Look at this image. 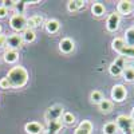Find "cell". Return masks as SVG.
<instances>
[{"label": "cell", "instance_id": "obj_12", "mask_svg": "<svg viewBox=\"0 0 134 134\" xmlns=\"http://www.w3.org/2000/svg\"><path fill=\"white\" fill-rule=\"evenodd\" d=\"M93 131V124L90 121H82L79 126L76 127L74 134H91Z\"/></svg>", "mask_w": 134, "mask_h": 134}, {"label": "cell", "instance_id": "obj_22", "mask_svg": "<svg viewBox=\"0 0 134 134\" xmlns=\"http://www.w3.org/2000/svg\"><path fill=\"white\" fill-rule=\"evenodd\" d=\"M124 40H125V43L127 44V46H134V27L126 30Z\"/></svg>", "mask_w": 134, "mask_h": 134}, {"label": "cell", "instance_id": "obj_8", "mask_svg": "<svg viewBox=\"0 0 134 134\" xmlns=\"http://www.w3.org/2000/svg\"><path fill=\"white\" fill-rule=\"evenodd\" d=\"M106 28L109 32H115L119 28V15L117 12H113L106 21Z\"/></svg>", "mask_w": 134, "mask_h": 134}, {"label": "cell", "instance_id": "obj_27", "mask_svg": "<svg viewBox=\"0 0 134 134\" xmlns=\"http://www.w3.org/2000/svg\"><path fill=\"white\" fill-rule=\"evenodd\" d=\"M26 5H27V2H15V5H14L15 14L16 15H23L24 11H26Z\"/></svg>", "mask_w": 134, "mask_h": 134}, {"label": "cell", "instance_id": "obj_29", "mask_svg": "<svg viewBox=\"0 0 134 134\" xmlns=\"http://www.w3.org/2000/svg\"><path fill=\"white\" fill-rule=\"evenodd\" d=\"M0 88H3V90L9 88V83L7 81V78H2V79H0Z\"/></svg>", "mask_w": 134, "mask_h": 134}, {"label": "cell", "instance_id": "obj_36", "mask_svg": "<svg viewBox=\"0 0 134 134\" xmlns=\"http://www.w3.org/2000/svg\"><path fill=\"white\" fill-rule=\"evenodd\" d=\"M124 134H134V131H129V133H124Z\"/></svg>", "mask_w": 134, "mask_h": 134}, {"label": "cell", "instance_id": "obj_5", "mask_svg": "<svg viewBox=\"0 0 134 134\" xmlns=\"http://www.w3.org/2000/svg\"><path fill=\"white\" fill-rule=\"evenodd\" d=\"M63 113H64V111H63V107L60 105H54V106L47 109L46 114H44V118H46L47 122H50V121H58V119L62 118Z\"/></svg>", "mask_w": 134, "mask_h": 134}, {"label": "cell", "instance_id": "obj_2", "mask_svg": "<svg viewBox=\"0 0 134 134\" xmlns=\"http://www.w3.org/2000/svg\"><path fill=\"white\" fill-rule=\"evenodd\" d=\"M9 27L16 32H23L27 28V19L24 18V15L14 14L9 19Z\"/></svg>", "mask_w": 134, "mask_h": 134}, {"label": "cell", "instance_id": "obj_4", "mask_svg": "<svg viewBox=\"0 0 134 134\" xmlns=\"http://www.w3.org/2000/svg\"><path fill=\"white\" fill-rule=\"evenodd\" d=\"M125 67H126V60H125V58L118 57L113 63L110 64L109 71H110V74L113 75V76H119V75H122V72H124Z\"/></svg>", "mask_w": 134, "mask_h": 134}, {"label": "cell", "instance_id": "obj_34", "mask_svg": "<svg viewBox=\"0 0 134 134\" xmlns=\"http://www.w3.org/2000/svg\"><path fill=\"white\" fill-rule=\"evenodd\" d=\"M131 9H133V12H134V2L131 3Z\"/></svg>", "mask_w": 134, "mask_h": 134}, {"label": "cell", "instance_id": "obj_19", "mask_svg": "<svg viewBox=\"0 0 134 134\" xmlns=\"http://www.w3.org/2000/svg\"><path fill=\"white\" fill-rule=\"evenodd\" d=\"M91 12H93V15H94V16L99 18V16L105 15L106 8H105V5H103V4H100V3H94V4L91 5Z\"/></svg>", "mask_w": 134, "mask_h": 134}, {"label": "cell", "instance_id": "obj_24", "mask_svg": "<svg viewBox=\"0 0 134 134\" xmlns=\"http://www.w3.org/2000/svg\"><path fill=\"white\" fill-rule=\"evenodd\" d=\"M118 127L115 125V122H107L103 126V134H117Z\"/></svg>", "mask_w": 134, "mask_h": 134}, {"label": "cell", "instance_id": "obj_33", "mask_svg": "<svg viewBox=\"0 0 134 134\" xmlns=\"http://www.w3.org/2000/svg\"><path fill=\"white\" fill-rule=\"evenodd\" d=\"M130 118L134 121V107H133V110H131V115H130Z\"/></svg>", "mask_w": 134, "mask_h": 134}, {"label": "cell", "instance_id": "obj_25", "mask_svg": "<svg viewBox=\"0 0 134 134\" xmlns=\"http://www.w3.org/2000/svg\"><path fill=\"white\" fill-rule=\"evenodd\" d=\"M90 100H91L94 105H99V103L103 100V95H102V93L98 91V90H94V91L90 94Z\"/></svg>", "mask_w": 134, "mask_h": 134}, {"label": "cell", "instance_id": "obj_18", "mask_svg": "<svg viewBox=\"0 0 134 134\" xmlns=\"http://www.w3.org/2000/svg\"><path fill=\"white\" fill-rule=\"evenodd\" d=\"M63 124L62 121H50L47 125V133H52V134H58V131L62 129Z\"/></svg>", "mask_w": 134, "mask_h": 134}, {"label": "cell", "instance_id": "obj_28", "mask_svg": "<svg viewBox=\"0 0 134 134\" xmlns=\"http://www.w3.org/2000/svg\"><path fill=\"white\" fill-rule=\"evenodd\" d=\"M75 122V117L72 113H63L62 115V124L64 125H72Z\"/></svg>", "mask_w": 134, "mask_h": 134}, {"label": "cell", "instance_id": "obj_32", "mask_svg": "<svg viewBox=\"0 0 134 134\" xmlns=\"http://www.w3.org/2000/svg\"><path fill=\"white\" fill-rule=\"evenodd\" d=\"M7 15H8V9H7V8H4V7L2 5V7H0V19L7 18Z\"/></svg>", "mask_w": 134, "mask_h": 134}, {"label": "cell", "instance_id": "obj_10", "mask_svg": "<svg viewBox=\"0 0 134 134\" xmlns=\"http://www.w3.org/2000/svg\"><path fill=\"white\" fill-rule=\"evenodd\" d=\"M131 3L133 2H129V0H121V2L118 3L117 5V14L118 15H130L133 12V9H131Z\"/></svg>", "mask_w": 134, "mask_h": 134}, {"label": "cell", "instance_id": "obj_13", "mask_svg": "<svg viewBox=\"0 0 134 134\" xmlns=\"http://www.w3.org/2000/svg\"><path fill=\"white\" fill-rule=\"evenodd\" d=\"M43 23H44V19H43V16H40V15L31 16V18L27 20V28L34 30V28H36V27H40Z\"/></svg>", "mask_w": 134, "mask_h": 134}, {"label": "cell", "instance_id": "obj_37", "mask_svg": "<svg viewBox=\"0 0 134 134\" xmlns=\"http://www.w3.org/2000/svg\"><path fill=\"white\" fill-rule=\"evenodd\" d=\"M2 31H3V28H2V24H0V34H2Z\"/></svg>", "mask_w": 134, "mask_h": 134}, {"label": "cell", "instance_id": "obj_35", "mask_svg": "<svg viewBox=\"0 0 134 134\" xmlns=\"http://www.w3.org/2000/svg\"><path fill=\"white\" fill-rule=\"evenodd\" d=\"M130 67H131V69L134 70V60H133V63H131V66H130Z\"/></svg>", "mask_w": 134, "mask_h": 134}, {"label": "cell", "instance_id": "obj_20", "mask_svg": "<svg viewBox=\"0 0 134 134\" xmlns=\"http://www.w3.org/2000/svg\"><path fill=\"white\" fill-rule=\"evenodd\" d=\"M122 58H134V46H126L118 52Z\"/></svg>", "mask_w": 134, "mask_h": 134}, {"label": "cell", "instance_id": "obj_16", "mask_svg": "<svg viewBox=\"0 0 134 134\" xmlns=\"http://www.w3.org/2000/svg\"><path fill=\"white\" fill-rule=\"evenodd\" d=\"M21 39H23V43H32L36 38V34L34 30H30V28H26L23 32H21Z\"/></svg>", "mask_w": 134, "mask_h": 134}, {"label": "cell", "instance_id": "obj_21", "mask_svg": "<svg viewBox=\"0 0 134 134\" xmlns=\"http://www.w3.org/2000/svg\"><path fill=\"white\" fill-rule=\"evenodd\" d=\"M98 106H99V110L102 111V113H110V111L113 110V102L109 99H103Z\"/></svg>", "mask_w": 134, "mask_h": 134}, {"label": "cell", "instance_id": "obj_9", "mask_svg": "<svg viewBox=\"0 0 134 134\" xmlns=\"http://www.w3.org/2000/svg\"><path fill=\"white\" fill-rule=\"evenodd\" d=\"M75 48V43L71 38H63L59 42V50L63 54H71Z\"/></svg>", "mask_w": 134, "mask_h": 134}, {"label": "cell", "instance_id": "obj_26", "mask_svg": "<svg viewBox=\"0 0 134 134\" xmlns=\"http://www.w3.org/2000/svg\"><path fill=\"white\" fill-rule=\"evenodd\" d=\"M122 76L126 82H134V70L131 67H125L124 72H122Z\"/></svg>", "mask_w": 134, "mask_h": 134}, {"label": "cell", "instance_id": "obj_17", "mask_svg": "<svg viewBox=\"0 0 134 134\" xmlns=\"http://www.w3.org/2000/svg\"><path fill=\"white\" fill-rule=\"evenodd\" d=\"M85 2L83 0H71V2L67 3V9L70 11V12H76V11H79L81 8L85 7Z\"/></svg>", "mask_w": 134, "mask_h": 134}, {"label": "cell", "instance_id": "obj_14", "mask_svg": "<svg viewBox=\"0 0 134 134\" xmlns=\"http://www.w3.org/2000/svg\"><path fill=\"white\" fill-rule=\"evenodd\" d=\"M44 27H46V31L48 34H57L59 31V28H60V23L57 19H50V20L46 21Z\"/></svg>", "mask_w": 134, "mask_h": 134}, {"label": "cell", "instance_id": "obj_31", "mask_svg": "<svg viewBox=\"0 0 134 134\" xmlns=\"http://www.w3.org/2000/svg\"><path fill=\"white\" fill-rule=\"evenodd\" d=\"M5 44H7V36L3 35V34H0V48L5 47Z\"/></svg>", "mask_w": 134, "mask_h": 134}, {"label": "cell", "instance_id": "obj_6", "mask_svg": "<svg viewBox=\"0 0 134 134\" xmlns=\"http://www.w3.org/2000/svg\"><path fill=\"white\" fill-rule=\"evenodd\" d=\"M21 46H23V39H21V36L19 35V34H12V35L7 36V44H5L7 50L16 51Z\"/></svg>", "mask_w": 134, "mask_h": 134}, {"label": "cell", "instance_id": "obj_11", "mask_svg": "<svg viewBox=\"0 0 134 134\" xmlns=\"http://www.w3.org/2000/svg\"><path fill=\"white\" fill-rule=\"evenodd\" d=\"M24 130L27 134H40L43 131V125L39 122H28L24 126Z\"/></svg>", "mask_w": 134, "mask_h": 134}, {"label": "cell", "instance_id": "obj_7", "mask_svg": "<svg viewBox=\"0 0 134 134\" xmlns=\"http://www.w3.org/2000/svg\"><path fill=\"white\" fill-rule=\"evenodd\" d=\"M126 95H127V91H126L125 86L115 85V86H113V88H111V98H113L115 102H122V100H125Z\"/></svg>", "mask_w": 134, "mask_h": 134}, {"label": "cell", "instance_id": "obj_23", "mask_svg": "<svg viewBox=\"0 0 134 134\" xmlns=\"http://www.w3.org/2000/svg\"><path fill=\"white\" fill-rule=\"evenodd\" d=\"M111 46H113V50H114L115 52H119L122 48L126 46V43H125L124 38H115V39L113 40V43H111Z\"/></svg>", "mask_w": 134, "mask_h": 134}, {"label": "cell", "instance_id": "obj_1", "mask_svg": "<svg viewBox=\"0 0 134 134\" xmlns=\"http://www.w3.org/2000/svg\"><path fill=\"white\" fill-rule=\"evenodd\" d=\"M7 81L9 83V87L12 88H20L26 86L27 81H28V71L21 66H16V67H12L8 74H7Z\"/></svg>", "mask_w": 134, "mask_h": 134}, {"label": "cell", "instance_id": "obj_3", "mask_svg": "<svg viewBox=\"0 0 134 134\" xmlns=\"http://www.w3.org/2000/svg\"><path fill=\"white\" fill-rule=\"evenodd\" d=\"M115 125H117L118 129H121L124 133H129V131H133V129H134V121L129 115L121 114L115 119Z\"/></svg>", "mask_w": 134, "mask_h": 134}, {"label": "cell", "instance_id": "obj_30", "mask_svg": "<svg viewBox=\"0 0 134 134\" xmlns=\"http://www.w3.org/2000/svg\"><path fill=\"white\" fill-rule=\"evenodd\" d=\"M14 5H15V2H14V0H4V2H3V7L7 8V9L14 8Z\"/></svg>", "mask_w": 134, "mask_h": 134}, {"label": "cell", "instance_id": "obj_15", "mask_svg": "<svg viewBox=\"0 0 134 134\" xmlns=\"http://www.w3.org/2000/svg\"><path fill=\"white\" fill-rule=\"evenodd\" d=\"M19 58V54L18 51H14V50H5L4 51V55H3V59L5 63L11 64V63H15Z\"/></svg>", "mask_w": 134, "mask_h": 134}, {"label": "cell", "instance_id": "obj_38", "mask_svg": "<svg viewBox=\"0 0 134 134\" xmlns=\"http://www.w3.org/2000/svg\"><path fill=\"white\" fill-rule=\"evenodd\" d=\"M47 134H52V133H47Z\"/></svg>", "mask_w": 134, "mask_h": 134}]
</instances>
